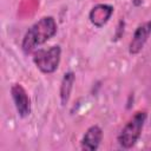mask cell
<instances>
[{
	"label": "cell",
	"mask_w": 151,
	"mask_h": 151,
	"mask_svg": "<svg viewBox=\"0 0 151 151\" xmlns=\"http://www.w3.org/2000/svg\"><path fill=\"white\" fill-rule=\"evenodd\" d=\"M146 118H147L146 111H137L127 120V123L123 126V129L120 130L117 137V142L122 149L129 150L137 144V142L142 136V131L146 122Z\"/></svg>",
	"instance_id": "obj_2"
},
{
	"label": "cell",
	"mask_w": 151,
	"mask_h": 151,
	"mask_svg": "<svg viewBox=\"0 0 151 151\" xmlns=\"http://www.w3.org/2000/svg\"><path fill=\"white\" fill-rule=\"evenodd\" d=\"M76 81V74L72 71H67L64 73L61 81H60V87H59V98H60V104L65 106L71 97L73 85Z\"/></svg>",
	"instance_id": "obj_8"
},
{
	"label": "cell",
	"mask_w": 151,
	"mask_h": 151,
	"mask_svg": "<svg viewBox=\"0 0 151 151\" xmlns=\"http://www.w3.org/2000/svg\"><path fill=\"white\" fill-rule=\"evenodd\" d=\"M101 140H103V130H101V127L98 126V125H92L85 131V133H84V136L80 140L81 150L96 151V150H98Z\"/></svg>",
	"instance_id": "obj_7"
},
{
	"label": "cell",
	"mask_w": 151,
	"mask_h": 151,
	"mask_svg": "<svg viewBox=\"0 0 151 151\" xmlns=\"http://www.w3.org/2000/svg\"><path fill=\"white\" fill-rule=\"evenodd\" d=\"M58 32V25L53 17L46 15L34 22L25 33L21 41V50L25 54L33 53L39 46L47 42Z\"/></svg>",
	"instance_id": "obj_1"
},
{
	"label": "cell",
	"mask_w": 151,
	"mask_h": 151,
	"mask_svg": "<svg viewBox=\"0 0 151 151\" xmlns=\"http://www.w3.org/2000/svg\"><path fill=\"white\" fill-rule=\"evenodd\" d=\"M124 26H125V22H124V20H123V19H122V20H119V22H118V26H117V29H116V35H114L116 40L120 39V37L123 35V33H124Z\"/></svg>",
	"instance_id": "obj_9"
},
{
	"label": "cell",
	"mask_w": 151,
	"mask_h": 151,
	"mask_svg": "<svg viewBox=\"0 0 151 151\" xmlns=\"http://www.w3.org/2000/svg\"><path fill=\"white\" fill-rule=\"evenodd\" d=\"M113 11H114V8H113L112 5L98 4V5H96L91 8V11L88 13V20L94 27L101 28L111 19V17L113 14Z\"/></svg>",
	"instance_id": "obj_6"
},
{
	"label": "cell",
	"mask_w": 151,
	"mask_h": 151,
	"mask_svg": "<svg viewBox=\"0 0 151 151\" xmlns=\"http://www.w3.org/2000/svg\"><path fill=\"white\" fill-rule=\"evenodd\" d=\"M151 37V20H147L137 26L133 32L132 39L129 44V53L131 55H136L142 52L149 38Z\"/></svg>",
	"instance_id": "obj_5"
},
{
	"label": "cell",
	"mask_w": 151,
	"mask_h": 151,
	"mask_svg": "<svg viewBox=\"0 0 151 151\" xmlns=\"http://www.w3.org/2000/svg\"><path fill=\"white\" fill-rule=\"evenodd\" d=\"M131 2H132V5H133L134 7H139V6H142V4L144 2V0H131Z\"/></svg>",
	"instance_id": "obj_10"
},
{
	"label": "cell",
	"mask_w": 151,
	"mask_h": 151,
	"mask_svg": "<svg viewBox=\"0 0 151 151\" xmlns=\"http://www.w3.org/2000/svg\"><path fill=\"white\" fill-rule=\"evenodd\" d=\"M11 97L18 116L20 118H27L31 114L32 105H31V98L27 91L25 90V87L18 83L13 84L11 86Z\"/></svg>",
	"instance_id": "obj_4"
},
{
	"label": "cell",
	"mask_w": 151,
	"mask_h": 151,
	"mask_svg": "<svg viewBox=\"0 0 151 151\" xmlns=\"http://www.w3.org/2000/svg\"><path fill=\"white\" fill-rule=\"evenodd\" d=\"M61 48L59 45H53L48 48H38L33 52L32 60L37 68L44 74L54 73L60 64Z\"/></svg>",
	"instance_id": "obj_3"
}]
</instances>
